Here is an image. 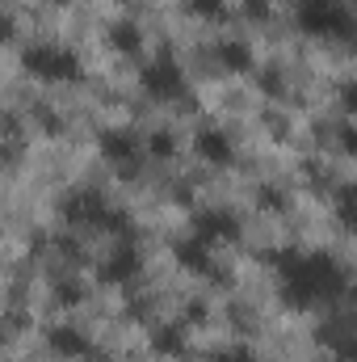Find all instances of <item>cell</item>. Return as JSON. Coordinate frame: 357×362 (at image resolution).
<instances>
[{
    "mask_svg": "<svg viewBox=\"0 0 357 362\" xmlns=\"http://www.w3.org/2000/svg\"><path fill=\"white\" fill-rule=\"evenodd\" d=\"M282 278H286V299L298 303V308L332 299V295L345 291V270L324 253H311V257L282 253Z\"/></svg>",
    "mask_w": 357,
    "mask_h": 362,
    "instance_id": "1",
    "label": "cell"
},
{
    "mask_svg": "<svg viewBox=\"0 0 357 362\" xmlns=\"http://www.w3.org/2000/svg\"><path fill=\"white\" fill-rule=\"evenodd\" d=\"M294 8H298V25L307 34H324V38H349L353 34V17L337 0H298Z\"/></svg>",
    "mask_w": 357,
    "mask_h": 362,
    "instance_id": "2",
    "label": "cell"
},
{
    "mask_svg": "<svg viewBox=\"0 0 357 362\" xmlns=\"http://www.w3.org/2000/svg\"><path fill=\"white\" fill-rule=\"evenodd\" d=\"M21 64L38 81H76L80 76V59L68 47H30V51H21Z\"/></svg>",
    "mask_w": 357,
    "mask_h": 362,
    "instance_id": "3",
    "label": "cell"
},
{
    "mask_svg": "<svg viewBox=\"0 0 357 362\" xmlns=\"http://www.w3.org/2000/svg\"><path fill=\"white\" fill-rule=\"evenodd\" d=\"M143 85H147V93H156V97H164V101L185 97V76H181V68H177L173 55H160L156 64H147Z\"/></svg>",
    "mask_w": 357,
    "mask_h": 362,
    "instance_id": "4",
    "label": "cell"
},
{
    "mask_svg": "<svg viewBox=\"0 0 357 362\" xmlns=\"http://www.w3.org/2000/svg\"><path fill=\"white\" fill-rule=\"evenodd\" d=\"M105 198L97 194V189H76V194H68L63 198V219L68 223H89V228H101V219H105Z\"/></svg>",
    "mask_w": 357,
    "mask_h": 362,
    "instance_id": "5",
    "label": "cell"
},
{
    "mask_svg": "<svg viewBox=\"0 0 357 362\" xmlns=\"http://www.w3.org/2000/svg\"><path fill=\"white\" fill-rule=\"evenodd\" d=\"M193 236L202 245H219V240H236L240 236V223L236 215H223V211H210V215H198L193 219Z\"/></svg>",
    "mask_w": 357,
    "mask_h": 362,
    "instance_id": "6",
    "label": "cell"
},
{
    "mask_svg": "<svg viewBox=\"0 0 357 362\" xmlns=\"http://www.w3.org/2000/svg\"><path fill=\"white\" fill-rule=\"evenodd\" d=\"M139 266H143L139 249H135V245H118L114 257L101 266V282H131V278L139 274Z\"/></svg>",
    "mask_w": 357,
    "mask_h": 362,
    "instance_id": "7",
    "label": "cell"
},
{
    "mask_svg": "<svg viewBox=\"0 0 357 362\" xmlns=\"http://www.w3.org/2000/svg\"><path fill=\"white\" fill-rule=\"evenodd\" d=\"M97 144H101L105 160H114V165H135V156H139V139L131 131H101Z\"/></svg>",
    "mask_w": 357,
    "mask_h": 362,
    "instance_id": "8",
    "label": "cell"
},
{
    "mask_svg": "<svg viewBox=\"0 0 357 362\" xmlns=\"http://www.w3.org/2000/svg\"><path fill=\"white\" fill-rule=\"evenodd\" d=\"M198 156L202 160H210V165H227L231 160V139L219 131V127H206V131H198Z\"/></svg>",
    "mask_w": 357,
    "mask_h": 362,
    "instance_id": "9",
    "label": "cell"
},
{
    "mask_svg": "<svg viewBox=\"0 0 357 362\" xmlns=\"http://www.w3.org/2000/svg\"><path fill=\"white\" fill-rule=\"evenodd\" d=\"M51 346H55L63 358H92L89 337H85L80 329H72V325H59V329H51Z\"/></svg>",
    "mask_w": 357,
    "mask_h": 362,
    "instance_id": "10",
    "label": "cell"
},
{
    "mask_svg": "<svg viewBox=\"0 0 357 362\" xmlns=\"http://www.w3.org/2000/svg\"><path fill=\"white\" fill-rule=\"evenodd\" d=\"M177 257H181V266H189V270H198V274H206V270H210V245H202L198 236L181 245V249H177Z\"/></svg>",
    "mask_w": 357,
    "mask_h": 362,
    "instance_id": "11",
    "label": "cell"
},
{
    "mask_svg": "<svg viewBox=\"0 0 357 362\" xmlns=\"http://www.w3.org/2000/svg\"><path fill=\"white\" fill-rule=\"evenodd\" d=\"M152 346H156V354H181L185 350V333H181V325H160L156 333H152Z\"/></svg>",
    "mask_w": 357,
    "mask_h": 362,
    "instance_id": "12",
    "label": "cell"
},
{
    "mask_svg": "<svg viewBox=\"0 0 357 362\" xmlns=\"http://www.w3.org/2000/svg\"><path fill=\"white\" fill-rule=\"evenodd\" d=\"M219 59H223V68H231V72H248V68H253V51H248L244 42H223V47H219Z\"/></svg>",
    "mask_w": 357,
    "mask_h": 362,
    "instance_id": "13",
    "label": "cell"
},
{
    "mask_svg": "<svg viewBox=\"0 0 357 362\" xmlns=\"http://www.w3.org/2000/svg\"><path fill=\"white\" fill-rule=\"evenodd\" d=\"M109 42H114L118 51H139V47H143V34H139L135 21H118V25L109 30Z\"/></svg>",
    "mask_w": 357,
    "mask_h": 362,
    "instance_id": "14",
    "label": "cell"
},
{
    "mask_svg": "<svg viewBox=\"0 0 357 362\" xmlns=\"http://www.w3.org/2000/svg\"><path fill=\"white\" fill-rule=\"evenodd\" d=\"M189 13H198V17H227V0H189Z\"/></svg>",
    "mask_w": 357,
    "mask_h": 362,
    "instance_id": "15",
    "label": "cell"
},
{
    "mask_svg": "<svg viewBox=\"0 0 357 362\" xmlns=\"http://www.w3.org/2000/svg\"><path fill=\"white\" fill-rule=\"evenodd\" d=\"M147 144H152V152H156V156H173V152H177V148H173V135H169V131H156V135H152Z\"/></svg>",
    "mask_w": 357,
    "mask_h": 362,
    "instance_id": "16",
    "label": "cell"
},
{
    "mask_svg": "<svg viewBox=\"0 0 357 362\" xmlns=\"http://www.w3.org/2000/svg\"><path fill=\"white\" fill-rule=\"evenodd\" d=\"M55 299L59 303H80V286H55Z\"/></svg>",
    "mask_w": 357,
    "mask_h": 362,
    "instance_id": "17",
    "label": "cell"
},
{
    "mask_svg": "<svg viewBox=\"0 0 357 362\" xmlns=\"http://www.w3.org/2000/svg\"><path fill=\"white\" fill-rule=\"evenodd\" d=\"M219 362H257V358H253L248 350H240V346H236V350H223V354H219Z\"/></svg>",
    "mask_w": 357,
    "mask_h": 362,
    "instance_id": "18",
    "label": "cell"
},
{
    "mask_svg": "<svg viewBox=\"0 0 357 362\" xmlns=\"http://www.w3.org/2000/svg\"><path fill=\"white\" fill-rule=\"evenodd\" d=\"M248 17H269V0H244Z\"/></svg>",
    "mask_w": 357,
    "mask_h": 362,
    "instance_id": "19",
    "label": "cell"
},
{
    "mask_svg": "<svg viewBox=\"0 0 357 362\" xmlns=\"http://www.w3.org/2000/svg\"><path fill=\"white\" fill-rule=\"evenodd\" d=\"M0 38H13V17H0Z\"/></svg>",
    "mask_w": 357,
    "mask_h": 362,
    "instance_id": "20",
    "label": "cell"
}]
</instances>
